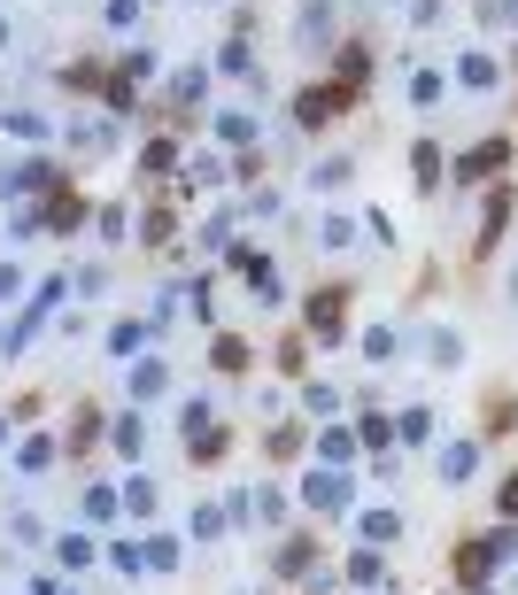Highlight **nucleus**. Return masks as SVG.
<instances>
[{"mask_svg":"<svg viewBox=\"0 0 518 595\" xmlns=\"http://www.w3.org/2000/svg\"><path fill=\"white\" fill-rule=\"evenodd\" d=\"M349 502H357L349 464H325V472H310V479H302V510H317V519H340Z\"/></svg>","mask_w":518,"mask_h":595,"instance_id":"nucleus-1","label":"nucleus"},{"mask_svg":"<svg viewBox=\"0 0 518 595\" xmlns=\"http://www.w3.org/2000/svg\"><path fill=\"white\" fill-rule=\"evenodd\" d=\"M55 302H62V279H47L32 302H24V317H9V356H24L32 349V340L47 332V317H55Z\"/></svg>","mask_w":518,"mask_h":595,"instance_id":"nucleus-2","label":"nucleus"},{"mask_svg":"<svg viewBox=\"0 0 518 595\" xmlns=\"http://www.w3.org/2000/svg\"><path fill=\"white\" fill-rule=\"evenodd\" d=\"M179 434H186V441H194V449H186V457H209V449H202V441H209V434H217V402H209V394H194V402H186V410H179Z\"/></svg>","mask_w":518,"mask_h":595,"instance_id":"nucleus-3","label":"nucleus"},{"mask_svg":"<svg viewBox=\"0 0 518 595\" xmlns=\"http://www.w3.org/2000/svg\"><path fill=\"white\" fill-rule=\"evenodd\" d=\"M162 394H170V364L162 356H140L132 364V402H162Z\"/></svg>","mask_w":518,"mask_h":595,"instance_id":"nucleus-4","label":"nucleus"},{"mask_svg":"<svg viewBox=\"0 0 518 595\" xmlns=\"http://www.w3.org/2000/svg\"><path fill=\"white\" fill-rule=\"evenodd\" d=\"M503 155H510V139H487V147L457 155V186H472V179H487V170H503Z\"/></svg>","mask_w":518,"mask_h":595,"instance_id":"nucleus-5","label":"nucleus"},{"mask_svg":"<svg viewBox=\"0 0 518 595\" xmlns=\"http://www.w3.org/2000/svg\"><path fill=\"white\" fill-rule=\"evenodd\" d=\"M94 557H101L94 534H62V542H55V564H62V572H94Z\"/></svg>","mask_w":518,"mask_h":595,"instance_id":"nucleus-6","label":"nucleus"},{"mask_svg":"<svg viewBox=\"0 0 518 595\" xmlns=\"http://www.w3.org/2000/svg\"><path fill=\"white\" fill-rule=\"evenodd\" d=\"M457 85H465V94H495L503 77H495V62H487V54L472 47V54H457Z\"/></svg>","mask_w":518,"mask_h":595,"instance_id":"nucleus-7","label":"nucleus"},{"mask_svg":"<svg viewBox=\"0 0 518 595\" xmlns=\"http://www.w3.org/2000/svg\"><path fill=\"white\" fill-rule=\"evenodd\" d=\"M434 472H442V479H449V487H457V479H472V472H480V449H472V441H449V449H442V464H434Z\"/></svg>","mask_w":518,"mask_h":595,"instance_id":"nucleus-8","label":"nucleus"},{"mask_svg":"<svg viewBox=\"0 0 518 595\" xmlns=\"http://www.w3.org/2000/svg\"><path fill=\"white\" fill-rule=\"evenodd\" d=\"M117 502H124L117 487H85V502H77V519H85V526H109V519H117Z\"/></svg>","mask_w":518,"mask_h":595,"instance_id":"nucleus-9","label":"nucleus"},{"mask_svg":"<svg viewBox=\"0 0 518 595\" xmlns=\"http://www.w3.org/2000/svg\"><path fill=\"white\" fill-rule=\"evenodd\" d=\"M325 39H333V9H325V0H310V9H302V47L325 54Z\"/></svg>","mask_w":518,"mask_h":595,"instance_id":"nucleus-10","label":"nucleus"},{"mask_svg":"<svg viewBox=\"0 0 518 595\" xmlns=\"http://www.w3.org/2000/svg\"><path fill=\"white\" fill-rule=\"evenodd\" d=\"M9 139L16 147H47V117L39 109H9Z\"/></svg>","mask_w":518,"mask_h":595,"instance_id":"nucleus-11","label":"nucleus"},{"mask_svg":"<svg viewBox=\"0 0 518 595\" xmlns=\"http://www.w3.org/2000/svg\"><path fill=\"white\" fill-rule=\"evenodd\" d=\"M209 132H217L225 147H248V139H255V117H240V109H217V117H209Z\"/></svg>","mask_w":518,"mask_h":595,"instance_id":"nucleus-12","label":"nucleus"},{"mask_svg":"<svg viewBox=\"0 0 518 595\" xmlns=\"http://www.w3.org/2000/svg\"><path fill=\"white\" fill-rule=\"evenodd\" d=\"M317 464H357V434H340V425H325V434H317Z\"/></svg>","mask_w":518,"mask_h":595,"instance_id":"nucleus-13","label":"nucleus"},{"mask_svg":"<svg viewBox=\"0 0 518 595\" xmlns=\"http://www.w3.org/2000/svg\"><path fill=\"white\" fill-rule=\"evenodd\" d=\"M147 332H155L147 317H117V325H109V349H117V356H140V340H147Z\"/></svg>","mask_w":518,"mask_h":595,"instance_id":"nucleus-14","label":"nucleus"},{"mask_svg":"<svg viewBox=\"0 0 518 595\" xmlns=\"http://www.w3.org/2000/svg\"><path fill=\"white\" fill-rule=\"evenodd\" d=\"M170 94H179V101H202V94H209V62H186L179 77H170Z\"/></svg>","mask_w":518,"mask_h":595,"instance_id":"nucleus-15","label":"nucleus"},{"mask_svg":"<svg viewBox=\"0 0 518 595\" xmlns=\"http://www.w3.org/2000/svg\"><path fill=\"white\" fill-rule=\"evenodd\" d=\"M124 519H155V479H124Z\"/></svg>","mask_w":518,"mask_h":595,"instance_id":"nucleus-16","label":"nucleus"},{"mask_svg":"<svg viewBox=\"0 0 518 595\" xmlns=\"http://www.w3.org/2000/svg\"><path fill=\"white\" fill-rule=\"evenodd\" d=\"M47 464H55V441H47V434H32V441L16 449V472H47Z\"/></svg>","mask_w":518,"mask_h":595,"instance_id":"nucleus-17","label":"nucleus"},{"mask_svg":"<svg viewBox=\"0 0 518 595\" xmlns=\"http://www.w3.org/2000/svg\"><path fill=\"white\" fill-rule=\"evenodd\" d=\"M186 526H194V542H217V534H225V510H217V502H194Z\"/></svg>","mask_w":518,"mask_h":595,"instance_id":"nucleus-18","label":"nucleus"},{"mask_svg":"<svg viewBox=\"0 0 518 595\" xmlns=\"http://www.w3.org/2000/svg\"><path fill=\"white\" fill-rule=\"evenodd\" d=\"M140 549H147V572H179V542H170V534H155Z\"/></svg>","mask_w":518,"mask_h":595,"instance_id":"nucleus-19","label":"nucleus"},{"mask_svg":"<svg viewBox=\"0 0 518 595\" xmlns=\"http://www.w3.org/2000/svg\"><path fill=\"white\" fill-rule=\"evenodd\" d=\"M302 410H310V417H333V410H340V394H333L325 379H310V387H302Z\"/></svg>","mask_w":518,"mask_h":595,"instance_id":"nucleus-20","label":"nucleus"},{"mask_svg":"<svg viewBox=\"0 0 518 595\" xmlns=\"http://www.w3.org/2000/svg\"><path fill=\"white\" fill-rule=\"evenodd\" d=\"M109 564H117L124 580H140V572H147V549H140V542H117V549H109Z\"/></svg>","mask_w":518,"mask_h":595,"instance_id":"nucleus-21","label":"nucleus"},{"mask_svg":"<svg viewBox=\"0 0 518 595\" xmlns=\"http://www.w3.org/2000/svg\"><path fill=\"white\" fill-rule=\"evenodd\" d=\"M349 580H357V587H380V580H387V572H380V549H357V557H349Z\"/></svg>","mask_w":518,"mask_h":595,"instance_id":"nucleus-22","label":"nucleus"},{"mask_svg":"<svg viewBox=\"0 0 518 595\" xmlns=\"http://www.w3.org/2000/svg\"><path fill=\"white\" fill-rule=\"evenodd\" d=\"M140 9H147V0H109L101 24H109V32H132V24H140Z\"/></svg>","mask_w":518,"mask_h":595,"instance_id":"nucleus-23","label":"nucleus"},{"mask_svg":"<svg viewBox=\"0 0 518 595\" xmlns=\"http://www.w3.org/2000/svg\"><path fill=\"white\" fill-rule=\"evenodd\" d=\"M402 534V519H395V510H372V519H364V542L380 549V542H395Z\"/></svg>","mask_w":518,"mask_h":595,"instance_id":"nucleus-24","label":"nucleus"},{"mask_svg":"<svg viewBox=\"0 0 518 595\" xmlns=\"http://www.w3.org/2000/svg\"><path fill=\"white\" fill-rule=\"evenodd\" d=\"M410 101L434 109V101H442V70H418V77H410Z\"/></svg>","mask_w":518,"mask_h":595,"instance_id":"nucleus-25","label":"nucleus"},{"mask_svg":"<svg viewBox=\"0 0 518 595\" xmlns=\"http://www.w3.org/2000/svg\"><path fill=\"white\" fill-rule=\"evenodd\" d=\"M217 70H232V77H255V54H248V39H232V47L217 54Z\"/></svg>","mask_w":518,"mask_h":595,"instance_id":"nucleus-26","label":"nucleus"},{"mask_svg":"<svg viewBox=\"0 0 518 595\" xmlns=\"http://www.w3.org/2000/svg\"><path fill=\"white\" fill-rule=\"evenodd\" d=\"M9 534H16V542H24V549H39V542H47V526H39V519H32V510H16V526H9Z\"/></svg>","mask_w":518,"mask_h":595,"instance_id":"nucleus-27","label":"nucleus"},{"mask_svg":"<svg viewBox=\"0 0 518 595\" xmlns=\"http://www.w3.org/2000/svg\"><path fill=\"white\" fill-rule=\"evenodd\" d=\"M225 240H232V209H217V217L202 224V247H225Z\"/></svg>","mask_w":518,"mask_h":595,"instance_id":"nucleus-28","label":"nucleus"},{"mask_svg":"<svg viewBox=\"0 0 518 595\" xmlns=\"http://www.w3.org/2000/svg\"><path fill=\"white\" fill-rule=\"evenodd\" d=\"M317 240H325V247H349V217H333V209H325V224H317Z\"/></svg>","mask_w":518,"mask_h":595,"instance_id":"nucleus-29","label":"nucleus"},{"mask_svg":"<svg viewBox=\"0 0 518 595\" xmlns=\"http://www.w3.org/2000/svg\"><path fill=\"white\" fill-rule=\"evenodd\" d=\"M480 16H487V24H503V32H518V0H487Z\"/></svg>","mask_w":518,"mask_h":595,"instance_id":"nucleus-30","label":"nucleus"},{"mask_svg":"<svg viewBox=\"0 0 518 595\" xmlns=\"http://www.w3.org/2000/svg\"><path fill=\"white\" fill-rule=\"evenodd\" d=\"M117 457H140V417H117Z\"/></svg>","mask_w":518,"mask_h":595,"instance_id":"nucleus-31","label":"nucleus"},{"mask_svg":"<svg viewBox=\"0 0 518 595\" xmlns=\"http://www.w3.org/2000/svg\"><path fill=\"white\" fill-rule=\"evenodd\" d=\"M16 287H24V271H16V264H0V302H16Z\"/></svg>","mask_w":518,"mask_h":595,"instance_id":"nucleus-32","label":"nucleus"},{"mask_svg":"<svg viewBox=\"0 0 518 595\" xmlns=\"http://www.w3.org/2000/svg\"><path fill=\"white\" fill-rule=\"evenodd\" d=\"M503 510H510V519H518V479H510V487H503Z\"/></svg>","mask_w":518,"mask_h":595,"instance_id":"nucleus-33","label":"nucleus"},{"mask_svg":"<svg viewBox=\"0 0 518 595\" xmlns=\"http://www.w3.org/2000/svg\"><path fill=\"white\" fill-rule=\"evenodd\" d=\"M0 47H9V16H0Z\"/></svg>","mask_w":518,"mask_h":595,"instance_id":"nucleus-34","label":"nucleus"},{"mask_svg":"<svg viewBox=\"0 0 518 595\" xmlns=\"http://www.w3.org/2000/svg\"><path fill=\"white\" fill-rule=\"evenodd\" d=\"M510 302H518V271H510Z\"/></svg>","mask_w":518,"mask_h":595,"instance_id":"nucleus-35","label":"nucleus"},{"mask_svg":"<svg viewBox=\"0 0 518 595\" xmlns=\"http://www.w3.org/2000/svg\"><path fill=\"white\" fill-rule=\"evenodd\" d=\"M0 349H9V325H0Z\"/></svg>","mask_w":518,"mask_h":595,"instance_id":"nucleus-36","label":"nucleus"},{"mask_svg":"<svg viewBox=\"0 0 518 595\" xmlns=\"http://www.w3.org/2000/svg\"><path fill=\"white\" fill-rule=\"evenodd\" d=\"M0 441H9V425H0Z\"/></svg>","mask_w":518,"mask_h":595,"instance_id":"nucleus-37","label":"nucleus"}]
</instances>
